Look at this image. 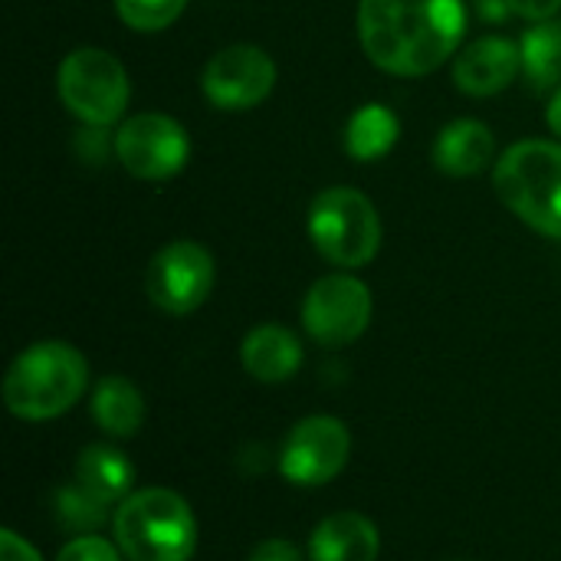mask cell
<instances>
[{"mask_svg":"<svg viewBox=\"0 0 561 561\" xmlns=\"http://www.w3.org/2000/svg\"><path fill=\"white\" fill-rule=\"evenodd\" d=\"M467 30L463 0H362L358 43L365 56L394 76L417 79L440 69Z\"/></svg>","mask_w":561,"mask_h":561,"instance_id":"obj_1","label":"cell"},{"mask_svg":"<svg viewBox=\"0 0 561 561\" xmlns=\"http://www.w3.org/2000/svg\"><path fill=\"white\" fill-rule=\"evenodd\" d=\"M89 385V365L66 342H36L23 348L3 378V404L20 421H53L66 414Z\"/></svg>","mask_w":561,"mask_h":561,"instance_id":"obj_2","label":"cell"},{"mask_svg":"<svg viewBox=\"0 0 561 561\" xmlns=\"http://www.w3.org/2000/svg\"><path fill=\"white\" fill-rule=\"evenodd\" d=\"M115 546L128 561H191L197 549V519L174 490H138L118 503Z\"/></svg>","mask_w":561,"mask_h":561,"instance_id":"obj_3","label":"cell"},{"mask_svg":"<svg viewBox=\"0 0 561 561\" xmlns=\"http://www.w3.org/2000/svg\"><path fill=\"white\" fill-rule=\"evenodd\" d=\"M500 201L536 233L561 240V145L516 141L503 151L493 174Z\"/></svg>","mask_w":561,"mask_h":561,"instance_id":"obj_4","label":"cell"},{"mask_svg":"<svg viewBox=\"0 0 561 561\" xmlns=\"http://www.w3.org/2000/svg\"><path fill=\"white\" fill-rule=\"evenodd\" d=\"M309 240L332 266H368L381 247L378 210L355 187H325L309 207Z\"/></svg>","mask_w":561,"mask_h":561,"instance_id":"obj_5","label":"cell"},{"mask_svg":"<svg viewBox=\"0 0 561 561\" xmlns=\"http://www.w3.org/2000/svg\"><path fill=\"white\" fill-rule=\"evenodd\" d=\"M62 105L89 128H105L125 115L131 82L118 56L99 46L72 49L56 72Z\"/></svg>","mask_w":561,"mask_h":561,"instance_id":"obj_6","label":"cell"},{"mask_svg":"<svg viewBox=\"0 0 561 561\" xmlns=\"http://www.w3.org/2000/svg\"><path fill=\"white\" fill-rule=\"evenodd\" d=\"M302 325L325 348L358 342L371 325V289L348 273L316 279L302 302Z\"/></svg>","mask_w":561,"mask_h":561,"instance_id":"obj_7","label":"cell"},{"mask_svg":"<svg viewBox=\"0 0 561 561\" xmlns=\"http://www.w3.org/2000/svg\"><path fill=\"white\" fill-rule=\"evenodd\" d=\"M115 158L138 181H168L187 164L191 138L178 118L141 112L115 131Z\"/></svg>","mask_w":561,"mask_h":561,"instance_id":"obj_8","label":"cell"},{"mask_svg":"<svg viewBox=\"0 0 561 561\" xmlns=\"http://www.w3.org/2000/svg\"><path fill=\"white\" fill-rule=\"evenodd\" d=\"M145 286L161 312L191 316L214 289V256L194 240H174L151 256Z\"/></svg>","mask_w":561,"mask_h":561,"instance_id":"obj_9","label":"cell"},{"mask_svg":"<svg viewBox=\"0 0 561 561\" xmlns=\"http://www.w3.org/2000/svg\"><path fill=\"white\" fill-rule=\"evenodd\" d=\"M352 454V434L339 417L316 414L299 421L279 454V473L296 486H325L332 483Z\"/></svg>","mask_w":561,"mask_h":561,"instance_id":"obj_10","label":"cell"},{"mask_svg":"<svg viewBox=\"0 0 561 561\" xmlns=\"http://www.w3.org/2000/svg\"><path fill=\"white\" fill-rule=\"evenodd\" d=\"M276 85V62L253 43H233L210 56L201 76L207 102L220 112H247Z\"/></svg>","mask_w":561,"mask_h":561,"instance_id":"obj_11","label":"cell"},{"mask_svg":"<svg viewBox=\"0 0 561 561\" xmlns=\"http://www.w3.org/2000/svg\"><path fill=\"white\" fill-rule=\"evenodd\" d=\"M523 69V53L506 36H480L473 39L454 62V82L467 95H496L516 82Z\"/></svg>","mask_w":561,"mask_h":561,"instance_id":"obj_12","label":"cell"},{"mask_svg":"<svg viewBox=\"0 0 561 561\" xmlns=\"http://www.w3.org/2000/svg\"><path fill=\"white\" fill-rule=\"evenodd\" d=\"M378 526L355 510L325 516L309 536V561H378Z\"/></svg>","mask_w":561,"mask_h":561,"instance_id":"obj_13","label":"cell"},{"mask_svg":"<svg viewBox=\"0 0 561 561\" xmlns=\"http://www.w3.org/2000/svg\"><path fill=\"white\" fill-rule=\"evenodd\" d=\"M240 362L250 378H256L263 385H279L299 371L302 345L286 325L266 322V325H256L247 332V339L240 345Z\"/></svg>","mask_w":561,"mask_h":561,"instance_id":"obj_14","label":"cell"},{"mask_svg":"<svg viewBox=\"0 0 561 561\" xmlns=\"http://www.w3.org/2000/svg\"><path fill=\"white\" fill-rule=\"evenodd\" d=\"M496 154V138L480 118H457L440 128L434 141V164L450 178L480 174Z\"/></svg>","mask_w":561,"mask_h":561,"instance_id":"obj_15","label":"cell"},{"mask_svg":"<svg viewBox=\"0 0 561 561\" xmlns=\"http://www.w3.org/2000/svg\"><path fill=\"white\" fill-rule=\"evenodd\" d=\"M76 483L85 493H92L99 503L115 506V503H125L131 496L135 467L122 450H115L108 444H92L76 460Z\"/></svg>","mask_w":561,"mask_h":561,"instance_id":"obj_16","label":"cell"},{"mask_svg":"<svg viewBox=\"0 0 561 561\" xmlns=\"http://www.w3.org/2000/svg\"><path fill=\"white\" fill-rule=\"evenodd\" d=\"M92 417L108 437H135L145 424V398L128 378L108 375L92 391Z\"/></svg>","mask_w":561,"mask_h":561,"instance_id":"obj_17","label":"cell"},{"mask_svg":"<svg viewBox=\"0 0 561 561\" xmlns=\"http://www.w3.org/2000/svg\"><path fill=\"white\" fill-rule=\"evenodd\" d=\"M398 135H401L398 115L381 102H368L345 125V151L355 161H378L394 148Z\"/></svg>","mask_w":561,"mask_h":561,"instance_id":"obj_18","label":"cell"},{"mask_svg":"<svg viewBox=\"0 0 561 561\" xmlns=\"http://www.w3.org/2000/svg\"><path fill=\"white\" fill-rule=\"evenodd\" d=\"M523 69L536 89H559L561 85V20H542L529 26L519 39Z\"/></svg>","mask_w":561,"mask_h":561,"instance_id":"obj_19","label":"cell"},{"mask_svg":"<svg viewBox=\"0 0 561 561\" xmlns=\"http://www.w3.org/2000/svg\"><path fill=\"white\" fill-rule=\"evenodd\" d=\"M53 510H56L59 526L76 536H92V529H99L108 519V506L99 503L92 493H85L79 483L59 486L53 496Z\"/></svg>","mask_w":561,"mask_h":561,"instance_id":"obj_20","label":"cell"},{"mask_svg":"<svg viewBox=\"0 0 561 561\" xmlns=\"http://www.w3.org/2000/svg\"><path fill=\"white\" fill-rule=\"evenodd\" d=\"M184 7L187 0H115V10L125 20V26L138 33L168 30L184 13Z\"/></svg>","mask_w":561,"mask_h":561,"instance_id":"obj_21","label":"cell"},{"mask_svg":"<svg viewBox=\"0 0 561 561\" xmlns=\"http://www.w3.org/2000/svg\"><path fill=\"white\" fill-rule=\"evenodd\" d=\"M122 549H115L108 539H102V536H76V539H69L62 549H59V556L56 561H122Z\"/></svg>","mask_w":561,"mask_h":561,"instance_id":"obj_22","label":"cell"},{"mask_svg":"<svg viewBox=\"0 0 561 561\" xmlns=\"http://www.w3.org/2000/svg\"><path fill=\"white\" fill-rule=\"evenodd\" d=\"M247 561H302V556H299V549H296L293 542H286V539H266V542H260V546L250 552V559Z\"/></svg>","mask_w":561,"mask_h":561,"instance_id":"obj_23","label":"cell"},{"mask_svg":"<svg viewBox=\"0 0 561 561\" xmlns=\"http://www.w3.org/2000/svg\"><path fill=\"white\" fill-rule=\"evenodd\" d=\"M0 556H3V561H43V556L26 539H20L13 529L0 533Z\"/></svg>","mask_w":561,"mask_h":561,"instance_id":"obj_24","label":"cell"},{"mask_svg":"<svg viewBox=\"0 0 561 561\" xmlns=\"http://www.w3.org/2000/svg\"><path fill=\"white\" fill-rule=\"evenodd\" d=\"M510 10L516 16H526V20H552L556 13L561 10V0H510Z\"/></svg>","mask_w":561,"mask_h":561,"instance_id":"obj_25","label":"cell"},{"mask_svg":"<svg viewBox=\"0 0 561 561\" xmlns=\"http://www.w3.org/2000/svg\"><path fill=\"white\" fill-rule=\"evenodd\" d=\"M546 122H549V128L561 138V85L556 89V95H552V102L546 108Z\"/></svg>","mask_w":561,"mask_h":561,"instance_id":"obj_26","label":"cell"}]
</instances>
